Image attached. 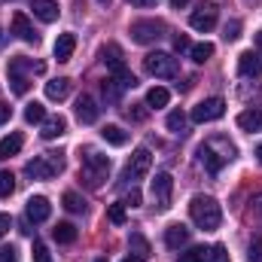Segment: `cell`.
<instances>
[{
	"label": "cell",
	"mask_w": 262,
	"mask_h": 262,
	"mask_svg": "<svg viewBox=\"0 0 262 262\" xmlns=\"http://www.w3.org/2000/svg\"><path fill=\"white\" fill-rule=\"evenodd\" d=\"M107 174H110V156H104V152H98V149H85L82 152V168H79V180L85 183V186H92V189H98L104 180H107Z\"/></svg>",
	"instance_id": "cell-1"
},
{
	"label": "cell",
	"mask_w": 262,
	"mask_h": 262,
	"mask_svg": "<svg viewBox=\"0 0 262 262\" xmlns=\"http://www.w3.org/2000/svg\"><path fill=\"white\" fill-rule=\"evenodd\" d=\"M189 216H192V223H195L198 229H204V232H213L223 223V210H220L216 198H210V195L192 198L189 201Z\"/></svg>",
	"instance_id": "cell-2"
},
{
	"label": "cell",
	"mask_w": 262,
	"mask_h": 262,
	"mask_svg": "<svg viewBox=\"0 0 262 262\" xmlns=\"http://www.w3.org/2000/svg\"><path fill=\"white\" fill-rule=\"evenodd\" d=\"M25 171L34 180H52V177H58L64 171V159H61V152H43V156L31 159L25 165Z\"/></svg>",
	"instance_id": "cell-3"
},
{
	"label": "cell",
	"mask_w": 262,
	"mask_h": 262,
	"mask_svg": "<svg viewBox=\"0 0 262 262\" xmlns=\"http://www.w3.org/2000/svg\"><path fill=\"white\" fill-rule=\"evenodd\" d=\"M28 70H34V73H43L46 67L34 64L31 58H25V55H15V58H9V85H12V92L15 95H25L28 89H31V79H28Z\"/></svg>",
	"instance_id": "cell-4"
},
{
	"label": "cell",
	"mask_w": 262,
	"mask_h": 262,
	"mask_svg": "<svg viewBox=\"0 0 262 262\" xmlns=\"http://www.w3.org/2000/svg\"><path fill=\"white\" fill-rule=\"evenodd\" d=\"M143 67H146V73L149 76H159V79H174L177 76V58L171 55V52H149L146 58H143Z\"/></svg>",
	"instance_id": "cell-5"
},
{
	"label": "cell",
	"mask_w": 262,
	"mask_h": 262,
	"mask_svg": "<svg viewBox=\"0 0 262 262\" xmlns=\"http://www.w3.org/2000/svg\"><path fill=\"white\" fill-rule=\"evenodd\" d=\"M152 204H156V210L159 213H165L168 207H171V195H174V177L168 174V171H159L156 177H152Z\"/></svg>",
	"instance_id": "cell-6"
},
{
	"label": "cell",
	"mask_w": 262,
	"mask_h": 262,
	"mask_svg": "<svg viewBox=\"0 0 262 262\" xmlns=\"http://www.w3.org/2000/svg\"><path fill=\"white\" fill-rule=\"evenodd\" d=\"M162 34H165V21H159V18H140V21L131 25V40L140 43V46L156 43Z\"/></svg>",
	"instance_id": "cell-7"
},
{
	"label": "cell",
	"mask_w": 262,
	"mask_h": 262,
	"mask_svg": "<svg viewBox=\"0 0 262 262\" xmlns=\"http://www.w3.org/2000/svg\"><path fill=\"white\" fill-rule=\"evenodd\" d=\"M223 113H226V101L207 98L198 107H192V122H216V119H223Z\"/></svg>",
	"instance_id": "cell-8"
},
{
	"label": "cell",
	"mask_w": 262,
	"mask_h": 262,
	"mask_svg": "<svg viewBox=\"0 0 262 262\" xmlns=\"http://www.w3.org/2000/svg\"><path fill=\"white\" fill-rule=\"evenodd\" d=\"M216 15H220V9H216V3H198V9L189 15V25L201 31V34H207V31H213V25H216Z\"/></svg>",
	"instance_id": "cell-9"
},
{
	"label": "cell",
	"mask_w": 262,
	"mask_h": 262,
	"mask_svg": "<svg viewBox=\"0 0 262 262\" xmlns=\"http://www.w3.org/2000/svg\"><path fill=\"white\" fill-rule=\"evenodd\" d=\"M149 165H152V156H149V149H134L128 159V165H125V174H122V180H128V183H134V180H140L146 171H149Z\"/></svg>",
	"instance_id": "cell-10"
},
{
	"label": "cell",
	"mask_w": 262,
	"mask_h": 262,
	"mask_svg": "<svg viewBox=\"0 0 262 262\" xmlns=\"http://www.w3.org/2000/svg\"><path fill=\"white\" fill-rule=\"evenodd\" d=\"M25 213H28L31 223H46V220L52 216V204H49L46 195H31L28 204H25Z\"/></svg>",
	"instance_id": "cell-11"
},
{
	"label": "cell",
	"mask_w": 262,
	"mask_h": 262,
	"mask_svg": "<svg viewBox=\"0 0 262 262\" xmlns=\"http://www.w3.org/2000/svg\"><path fill=\"white\" fill-rule=\"evenodd\" d=\"M12 34L18 37V40H25V43H40V34L34 31V25H31V18L25 15V12H15L12 15Z\"/></svg>",
	"instance_id": "cell-12"
},
{
	"label": "cell",
	"mask_w": 262,
	"mask_h": 262,
	"mask_svg": "<svg viewBox=\"0 0 262 262\" xmlns=\"http://www.w3.org/2000/svg\"><path fill=\"white\" fill-rule=\"evenodd\" d=\"M98 116H101L98 101H95L92 95H82V98L76 101V119H79L82 125H95V122H98Z\"/></svg>",
	"instance_id": "cell-13"
},
{
	"label": "cell",
	"mask_w": 262,
	"mask_h": 262,
	"mask_svg": "<svg viewBox=\"0 0 262 262\" xmlns=\"http://www.w3.org/2000/svg\"><path fill=\"white\" fill-rule=\"evenodd\" d=\"M198 162H201L210 174H220V171H223V165H226L229 159H226V156H220L210 143H201V146H198Z\"/></svg>",
	"instance_id": "cell-14"
},
{
	"label": "cell",
	"mask_w": 262,
	"mask_h": 262,
	"mask_svg": "<svg viewBox=\"0 0 262 262\" xmlns=\"http://www.w3.org/2000/svg\"><path fill=\"white\" fill-rule=\"evenodd\" d=\"M31 9H34V15H37L40 21H46V25L58 21V15H61L58 0H31Z\"/></svg>",
	"instance_id": "cell-15"
},
{
	"label": "cell",
	"mask_w": 262,
	"mask_h": 262,
	"mask_svg": "<svg viewBox=\"0 0 262 262\" xmlns=\"http://www.w3.org/2000/svg\"><path fill=\"white\" fill-rule=\"evenodd\" d=\"M165 244H168L171 250H180V247H186V244H189V229H186L183 223H174V226H168V229H165Z\"/></svg>",
	"instance_id": "cell-16"
},
{
	"label": "cell",
	"mask_w": 262,
	"mask_h": 262,
	"mask_svg": "<svg viewBox=\"0 0 262 262\" xmlns=\"http://www.w3.org/2000/svg\"><path fill=\"white\" fill-rule=\"evenodd\" d=\"M101 61L107 64V70H110V73H119V70L125 67L122 49H119L116 43H107V46H101Z\"/></svg>",
	"instance_id": "cell-17"
},
{
	"label": "cell",
	"mask_w": 262,
	"mask_h": 262,
	"mask_svg": "<svg viewBox=\"0 0 262 262\" xmlns=\"http://www.w3.org/2000/svg\"><path fill=\"white\" fill-rule=\"evenodd\" d=\"M67 131V119L64 116H46L43 119V128H40V137L43 140H55Z\"/></svg>",
	"instance_id": "cell-18"
},
{
	"label": "cell",
	"mask_w": 262,
	"mask_h": 262,
	"mask_svg": "<svg viewBox=\"0 0 262 262\" xmlns=\"http://www.w3.org/2000/svg\"><path fill=\"white\" fill-rule=\"evenodd\" d=\"M259 70H262L259 52H241V55H238V73H241V76H256Z\"/></svg>",
	"instance_id": "cell-19"
},
{
	"label": "cell",
	"mask_w": 262,
	"mask_h": 262,
	"mask_svg": "<svg viewBox=\"0 0 262 262\" xmlns=\"http://www.w3.org/2000/svg\"><path fill=\"white\" fill-rule=\"evenodd\" d=\"M21 146H25V137H21L18 131L6 134V137L0 140V159H12V156H18V152H21Z\"/></svg>",
	"instance_id": "cell-20"
},
{
	"label": "cell",
	"mask_w": 262,
	"mask_h": 262,
	"mask_svg": "<svg viewBox=\"0 0 262 262\" xmlns=\"http://www.w3.org/2000/svg\"><path fill=\"white\" fill-rule=\"evenodd\" d=\"M67 95H70V79L67 76H58V79L46 82V98L49 101H64Z\"/></svg>",
	"instance_id": "cell-21"
},
{
	"label": "cell",
	"mask_w": 262,
	"mask_h": 262,
	"mask_svg": "<svg viewBox=\"0 0 262 262\" xmlns=\"http://www.w3.org/2000/svg\"><path fill=\"white\" fill-rule=\"evenodd\" d=\"M238 128L250 131V134L262 131V110H244V113H238Z\"/></svg>",
	"instance_id": "cell-22"
},
{
	"label": "cell",
	"mask_w": 262,
	"mask_h": 262,
	"mask_svg": "<svg viewBox=\"0 0 262 262\" xmlns=\"http://www.w3.org/2000/svg\"><path fill=\"white\" fill-rule=\"evenodd\" d=\"M73 49H76V37L73 34H58V40H55V58L58 61H70Z\"/></svg>",
	"instance_id": "cell-23"
},
{
	"label": "cell",
	"mask_w": 262,
	"mask_h": 262,
	"mask_svg": "<svg viewBox=\"0 0 262 262\" xmlns=\"http://www.w3.org/2000/svg\"><path fill=\"white\" fill-rule=\"evenodd\" d=\"M101 137H104L110 146H125V143H128V131H122L119 125H104V128H101Z\"/></svg>",
	"instance_id": "cell-24"
},
{
	"label": "cell",
	"mask_w": 262,
	"mask_h": 262,
	"mask_svg": "<svg viewBox=\"0 0 262 262\" xmlns=\"http://www.w3.org/2000/svg\"><path fill=\"white\" fill-rule=\"evenodd\" d=\"M168 101H171V92L168 89H162V85H156V89H149L146 92V107H168Z\"/></svg>",
	"instance_id": "cell-25"
},
{
	"label": "cell",
	"mask_w": 262,
	"mask_h": 262,
	"mask_svg": "<svg viewBox=\"0 0 262 262\" xmlns=\"http://www.w3.org/2000/svg\"><path fill=\"white\" fill-rule=\"evenodd\" d=\"M52 235H55L58 244H73V241H76V226H73V223H58V226L52 229Z\"/></svg>",
	"instance_id": "cell-26"
},
{
	"label": "cell",
	"mask_w": 262,
	"mask_h": 262,
	"mask_svg": "<svg viewBox=\"0 0 262 262\" xmlns=\"http://www.w3.org/2000/svg\"><path fill=\"white\" fill-rule=\"evenodd\" d=\"M177 262H210V247H189L177 256Z\"/></svg>",
	"instance_id": "cell-27"
},
{
	"label": "cell",
	"mask_w": 262,
	"mask_h": 262,
	"mask_svg": "<svg viewBox=\"0 0 262 262\" xmlns=\"http://www.w3.org/2000/svg\"><path fill=\"white\" fill-rule=\"evenodd\" d=\"M43 119H46V107L37 104V101H31V104L25 107V122H31V125H43Z\"/></svg>",
	"instance_id": "cell-28"
},
{
	"label": "cell",
	"mask_w": 262,
	"mask_h": 262,
	"mask_svg": "<svg viewBox=\"0 0 262 262\" xmlns=\"http://www.w3.org/2000/svg\"><path fill=\"white\" fill-rule=\"evenodd\" d=\"M101 89H104V98H107L110 104H119V98H122V92H125V89H122V85L116 82V76L104 79V85H101Z\"/></svg>",
	"instance_id": "cell-29"
},
{
	"label": "cell",
	"mask_w": 262,
	"mask_h": 262,
	"mask_svg": "<svg viewBox=\"0 0 262 262\" xmlns=\"http://www.w3.org/2000/svg\"><path fill=\"white\" fill-rule=\"evenodd\" d=\"M165 125H168V131H174V134L186 131V113H183V110H171L168 119H165Z\"/></svg>",
	"instance_id": "cell-30"
},
{
	"label": "cell",
	"mask_w": 262,
	"mask_h": 262,
	"mask_svg": "<svg viewBox=\"0 0 262 262\" xmlns=\"http://www.w3.org/2000/svg\"><path fill=\"white\" fill-rule=\"evenodd\" d=\"M189 55H192L195 64H204L207 58H213V43H195V46L189 49Z\"/></svg>",
	"instance_id": "cell-31"
},
{
	"label": "cell",
	"mask_w": 262,
	"mask_h": 262,
	"mask_svg": "<svg viewBox=\"0 0 262 262\" xmlns=\"http://www.w3.org/2000/svg\"><path fill=\"white\" fill-rule=\"evenodd\" d=\"M128 247H131V253H134V256H140V259H146V256H149V244H146V238H143V235H137V232L128 238Z\"/></svg>",
	"instance_id": "cell-32"
},
{
	"label": "cell",
	"mask_w": 262,
	"mask_h": 262,
	"mask_svg": "<svg viewBox=\"0 0 262 262\" xmlns=\"http://www.w3.org/2000/svg\"><path fill=\"white\" fill-rule=\"evenodd\" d=\"M15 192V174L12 171H0V198H9Z\"/></svg>",
	"instance_id": "cell-33"
},
{
	"label": "cell",
	"mask_w": 262,
	"mask_h": 262,
	"mask_svg": "<svg viewBox=\"0 0 262 262\" xmlns=\"http://www.w3.org/2000/svg\"><path fill=\"white\" fill-rule=\"evenodd\" d=\"M64 207L70 210V213H85V201H82V195H76V192H64Z\"/></svg>",
	"instance_id": "cell-34"
},
{
	"label": "cell",
	"mask_w": 262,
	"mask_h": 262,
	"mask_svg": "<svg viewBox=\"0 0 262 262\" xmlns=\"http://www.w3.org/2000/svg\"><path fill=\"white\" fill-rule=\"evenodd\" d=\"M107 220H110L113 226H122V223H125V204H122V201H119V204H110V207H107Z\"/></svg>",
	"instance_id": "cell-35"
},
{
	"label": "cell",
	"mask_w": 262,
	"mask_h": 262,
	"mask_svg": "<svg viewBox=\"0 0 262 262\" xmlns=\"http://www.w3.org/2000/svg\"><path fill=\"white\" fill-rule=\"evenodd\" d=\"M223 37H226L229 43H235V40L241 37V21H238V18H232V21H226V28H223Z\"/></svg>",
	"instance_id": "cell-36"
},
{
	"label": "cell",
	"mask_w": 262,
	"mask_h": 262,
	"mask_svg": "<svg viewBox=\"0 0 262 262\" xmlns=\"http://www.w3.org/2000/svg\"><path fill=\"white\" fill-rule=\"evenodd\" d=\"M34 262H52V253L43 241H34Z\"/></svg>",
	"instance_id": "cell-37"
},
{
	"label": "cell",
	"mask_w": 262,
	"mask_h": 262,
	"mask_svg": "<svg viewBox=\"0 0 262 262\" xmlns=\"http://www.w3.org/2000/svg\"><path fill=\"white\" fill-rule=\"evenodd\" d=\"M140 201H143L140 189H134V186H131L128 192H125V201H122V204H125V207H140Z\"/></svg>",
	"instance_id": "cell-38"
},
{
	"label": "cell",
	"mask_w": 262,
	"mask_h": 262,
	"mask_svg": "<svg viewBox=\"0 0 262 262\" xmlns=\"http://www.w3.org/2000/svg\"><path fill=\"white\" fill-rule=\"evenodd\" d=\"M210 259H213V262H232V259H229V250H226L223 244L210 247Z\"/></svg>",
	"instance_id": "cell-39"
},
{
	"label": "cell",
	"mask_w": 262,
	"mask_h": 262,
	"mask_svg": "<svg viewBox=\"0 0 262 262\" xmlns=\"http://www.w3.org/2000/svg\"><path fill=\"white\" fill-rule=\"evenodd\" d=\"M128 116L134 119V122H143V119H146V104H134V107L128 110Z\"/></svg>",
	"instance_id": "cell-40"
},
{
	"label": "cell",
	"mask_w": 262,
	"mask_h": 262,
	"mask_svg": "<svg viewBox=\"0 0 262 262\" xmlns=\"http://www.w3.org/2000/svg\"><path fill=\"white\" fill-rule=\"evenodd\" d=\"M247 262H262V241L250 244V250H247Z\"/></svg>",
	"instance_id": "cell-41"
},
{
	"label": "cell",
	"mask_w": 262,
	"mask_h": 262,
	"mask_svg": "<svg viewBox=\"0 0 262 262\" xmlns=\"http://www.w3.org/2000/svg\"><path fill=\"white\" fill-rule=\"evenodd\" d=\"M174 49H177V52H186V49H192L189 37H186V34H177V37H174Z\"/></svg>",
	"instance_id": "cell-42"
},
{
	"label": "cell",
	"mask_w": 262,
	"mask_h": 262,
	"mask_svg": "<svg viewBox=\"0 0 262 262\" xmlns=\"http://www.w3.org/2000/svg\"><path fill=\"white\" fill-rule=\"evenodd\" d=\"M0 262H18L15 250H12V247H3V250H0Z\"/></svg>",
	"instance_id": "cell-43"
},
{
	"label": "cell",
	"mask_w": 262,
	"mask_h": 262,
	"mask_svg": "<svg viewBox=\"0 0 262 262\" xmlns=\"http://www.w3.org/2000/svg\"><path fill=\"white\" fill-rule=\"evenodd\" d=\"M9 226H12V216H9V213H0V238L9 232Z\"/></svg>",
	"instance_id": "cell-44"
},
{
	"label": "cell",
	"mask_w": 262,
	"mask_h": 262,
	"mask_svg": "<svg viewBox=\"0 0 262 262\" xmlns=\"http://www.w3.org/2000/svg\"><path fill=\"white\" fill-rule=\"evenodd\" d=\"M9 116H12V107L0 101V125H3V122H9Z\"/></svg>",
	"instance_id": "cell-45"
},
{
	"label": "cell",
	"mask_w": 262,
	"mask_h": 262,
	"mask_svg": "<svg viewBox=\"0 0 262 262\" xmlns=\"http://www.w3.org/2000/svg\"><path fill=\"white\" fill-rule=\"evenodd\" d=\"M131 6H140V9H146V6H156L159 0H128Z\"/></svg>",
	"instance_id": "cell-46"
},
{
	"label": "cell",
	"mask_w": 262,
	"mask_h": 262,
	"mask_svg": "<svg viewBox=\"0 0 262 262\" xmlns=\"http://www.w3.org/2000/svg\"><path fill=\"white\" fill-rule=\"evenodd\" d=\"M186 3H189V0H171V6H174V9H183Z\"/></svg>",
	"instance_id": "cell-47"
},
{
	"label": "cell",
	"mask_w": 262,
	"mask_h": 262,
	"mask_svg": "<svg viewBox=\"0 0 262 262\" xmlns=\"http://www.w3.org/2000/svg\"><path fill=\"white\" fill-rule=\"evenodd\" d=\"M256 49H259V52H262V31H259V34H256Z\"/></svg>",
	"instance_id": "cell-48"
},
{
	"label": "cell",
	"mask_w": 262,
	"mask_h": 262,
	"mask_svg": "<svg viewBox=\"0 0 262 262\" xmlns=\"http://www.w3.org/2000/svg\"><path fill=\"white\" fill-rule=\"evenodd\" d=\"M256 159H259V165H262V143L256 146Z\"/></svg>",
	"instance_id": "cell-49"
},
{
	"label": "cell",
	"mask_w": 262,
	"mask_h": 262,
	"mask_svg": "<svg viewBox=\"0 0 262 262\" xmlns=\"http://www.w3.org/2000/svg\"><path fill=\"white\" fill-rule=\"evenodd\" d=\"M122 262H143L140 256H128V259H122Z\"/></svg>",
	"instance_id": "cell-50"
},
{
	"label": "cell",
	"mask_w": 262,
	"mask_h": 262,
	"mask_svg": "<svg viewBox=\"0 0 262 262\" xmlns=\"http://www.w3.org/2000/svg\"><path fill=\"white\" fill-rule=\"evenodd\" d=\"M3 43H6V37H3V28H0V46H3Z\"/></svg>",
	"instance_id": "cell-51"
},
{
	"label": "cell",
	"mask_w": 262,
	"mask_h": 262,
	"mask_svg": "<svg viewBox=\"0 0 262 262\" xmlns=\"http://www.w3.org/2000/svg\"><path fill=\"white\" fill-rule=\"evenodd\" d=\"M244 3H247V6H256V3H259V0H244Z\"/></svg>",
	"instance_id": "cell-52"
},
{
	"label": "cell",
	"mask_w": 262,
	"mask_h": 262,
	"mask_svg": "<svg viewBox=\"0 0 262 262\" xmlns=\"http://www.w3.org/2000/svg\"><path fill=\"white\" fill-rule=\"evenodd\" d=\"M95 262H107V259H95Z\"/></svg>",
	"instance_id": "cell-53"
},
{
	"label": "cell",
	"mask_w": 262,
	"mask_h": 262,
	"mask_svg": "<svg viewBox=\"0 0 262 262\" xmlns=\"http://www.w3.org/2000/svg\"><path fill=\"white\" fill-rule=\"evenodd\" d=\"M101 3H110V0H101Z\"/></svg>",
	"instance_id": "cell-54"
},
{
	"label": "cell",
	"mask_w": 262,
	"mask_h": 262,
	"mask_svg": "<svg viewBox=\"0 0 262 262\" xmlns=\"http://www.w3.org/2000/svg\"><path fill=\"white\" fill-rule=\"evenodd\" d=\"M0 3H3V0H0Z\"/></svg>",
	"instance_id": "cell-55"
}]
</instances>
